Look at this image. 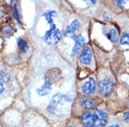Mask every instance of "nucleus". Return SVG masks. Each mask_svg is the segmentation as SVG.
<instances>
[{"mask_svg":"<svg viewBox=\"0 0 129 127\" xmlns=\"http://www.w3.org/2000/svg\"><path fill=\"white\" fill-rule=\"evenodd\" d=\"M108 121L107 113L103 110L95 109L83 114L81 122L84 127H103Z\"/></svg>","mask_w":129,"mask_h":127,"instance_id":"obj_1","label":"nucleus"},{"mask_svg":"<svg viewBox=\"0 0 129 127\" xmlns=\"http://www.w3.org/2000/svg\"><path fill=\"white\" fill-rule=\"evenodd\" d=\"M43 16L50 24V29L47 31L46 34L44 35V40L49 45L56 44L59 42L61 38V32L53 23V17L56 16V12L54 10H48L43 14Z\"/></svg>","mask_w":129,"mask_h":127,"instance_id":"obj_2","label":"nucleus"},{"mask_svg":"<svg viewBox=\"0 0 129 127\" xmlns=\"http://www.w3.org/2000/svg\"><path fill=\"white\" fill-rule=\"evenodd\" d=\"M72 101L70 97H68L67 95H61V94H57L53 97V99L50 101V104L47 107V111L51 113H55L56 111L59 109V107L62 104L66 102H69Z\"/></svg>","mask_w":129,"mask_h":127,"instance_id":"obj_3","label":"nucleus"},{"mask_svg":"<svg viewBox=\"0 0 129 127\" xmlns=\"http://www.w3.org/2000/svg\"><path fill=\"white\" fill-rule=\"evenodd\" d=\"M114 87V82L110 78H105L100 81L99 92L103 96H109L113 92Z\"/></svg>","mask_w":129,"mask_h":127,"instance_id":"obj_4","label":"nucleus"},{"mask_svg":"<svg viewBox=\"0 0 129 127\" xmlns=\"http://www.w3.org/2000/svg\"><path fill=\"white\" fill-rule=\"evenodd\" d=\"M71 37H72L75 41L74 47H73V48H72V56L73 57V56L77 55L78 52L80 51V49L84 47L85 39L84 37L80 34H72V35H71Z\"/></svg>","mask_w":129,"mask_h":127,"instance_id":"obj_5","label":"nucleus"},{"mask_svg":"<svg viewBox=\"0 0 129 127\" xmlns=\"http://www.w3.org/2000/svg\"><path fill=\"white\" fill-rule=\"evenodd\" d=\"M81 90L85 95H91L95 91V81L94 78L90 77L87 82H85L81 87Z\"/></svg>","mask_w":129,"mask_h":127,"instance_id":"obj_6","label":"nucleus"},{"mask_svg":"<svg viewBox=\"0 0 129 127\" xmlns=\"http://www.w3.org/2000/svg\"><path fill=\"white\" fill-rule=\"evenodd\" d=\"M92 51L89 47H84V50L82 51V53L80 54L79 60L81 63L84 64H89L91 63V60H92Z\"/></svg>","mask_w":129,"mask_h":127,"instance_id":"obj_7","label":"nucleus"},{"mask_svg":"<svg viewBox=\"0 0 129 127\" xmlns=\"http://www.w3.org/2000/svg\"><path fill=\"white\" fill-rule=\"evenodd\" d=\"M51 89H52V81L50 80V77L48 78L47 77L42 86L40 89H37V93L41 96H45V95H48L50 91H51Z\"/></svg>","mask_w":129,"mask_h":127,"instance_id":"obj_8","label":"nucleus"},{"mask_svg":"<svg viewBox=\"0 0 129 127\" xmlns=\"http://www.w3.org/2000/svg\"><path fill=\"white\" fill-rule=\"evenodd\" d=\"M104 34L112 43L116 42L118 39V30L115 28H109L107 31H105Z\"/></svg>","mask_w":129,"mask_h":127,"instance_id":"obj_9","label":"nucleus"},{"mask_svg":"<svg viewBox=\"0 0 129 127\" xmlns=\"http://www.w3.org/2000/svg\"><path fill=\"white\" fill-rule=\"evenodd\" d=\"M79 104L81 107L84 108H90L95 105V100L93 99V98L84 97L80 100Z\"/></svg>","mask_w":129,"mask_h":127,"instance_id":"obj_10","label":"nucleus"},{"mask_svg":"<svg viewBox=\"0 0 129 127\" xmlns=\"http://www.w3.org/2000/svg\"><path fill=\"white\" fill-rule=\"evenodd\" d=\"M80 26V23L79 22H78V20H74L73 22L71 23L69 26L66 28V35H72L74 34L75 31H76L77 29H78V28H79Z\"/></svg>","mask_w":129,"mask_h":127,"instance_id":"obj_11","label":"nucleus"},{"mask_svg":"<svg viewBox=\"0 0 129 127\" xmlns=\"http://www.w3.org/2000/svg\"><path fill=\"white\" fill-rule=\"evenodd\" d=\"M17 45H18V47H19L20 51L22 53H26L28 49V44L25 39H18L17 40Z\"/></svg>","mask_w":129,"mask_h":127,"instance_id":"obj_12","label":"nucleus"},{"mask_svg":"<svg viewBox=\"0 0 129 127\" xmlns=\"http://www.w3.org/2000/svg\"><path fill=\"white\" fill-rule=\"evenodd\" d=\"M120 45H127L129 46V34H123L120 39Z\"/></svg>","mask_w":129,"mask_h":127,"instance_id":"obj_13","label":"nucleus"},{"mask_svg":"<svg viewBox=\"0 0 129 127\" xmlns=\"http://www.w3.org/2000/svg\"><path fill=\"white\" fill-rule=\"evenodd\" d=\"M9 80H10V76H8V75H6L5 73L0 74V82H1L2 83L9 82Z\"/></svg>","mask_w":129,"mask_h":127,"instance_id":"obj_14","label":"nucleus"},{"mask_svg":"<svg viewBox=\"0 0 129 127\" xmlns=\"http://www.w3.org/2000/svg\"><path fill=\"white\" fill-rule=\"evenodd\" d=\"M117 5L121 8H128L129 7V1H118Z\"/></svg>","mask_w":129,"mask_h":127,"instance_id":"obj_15","label":"nucleus"},{"mask_svg":"<svg viewBox=\"0 0 129 127\" xmlns=\"http://www.w3.org/2000/svg\"><path fill=\"white\" fill-rule=\"evenodd\" d=\"M13 11H14V16H15V18L16 20L19 22V14H18V11H17V8H16V6L15 5L14 6V9H13Z\"/></svg>","mask_w":129,"mask_h":127,"instance_id":"obj_16","label":"nucleus"},{"mask_svg":"<svg viewBox=\"0 0 129 127\" xmlns=\"http://www.w3.org/2000/svg\"><path fill=\"white\" fill-rule=\"evenodd\" d=\"M123 118L125 120H126V122H128L129 123V111L128 112H125L124 113V115H123Z\"/></svg>","mask_w":129,"mask_h":127,"instance_id":"obj_17","label":"nucleus"},{"mask_svg":"<svg viewBox=\"0 0 129 127\" xmlns=\"http://www.w3.org/2000/svg\"><path fill=\"white\" fill-rule=\"evenodd\" d=\"M5 91V87H4V84L0 82V95Z\"/></svg>","mask_w":129,"mask_h":127,"instance_id":"obj_18","label":"nucleus"},{"mask_svg":"<svg viewBox=\"0 0 129 127\" xmlns=\"http://www.w3.org/2000/svg\"><path fill=\"white\" fill-rule=\"evenodd\" d=\"M109 127H120L119 125H117V124H114V125H110Z\"/></svg>","mask_w":129,"mask_h":127,"instance_id":"obj_19","label":"nucleus"},{"mask_svg":"<svg viewBox=\"0 0 129 127\" xmlns=\"http://www.w3.org/2000/svg\"><path fill=\"white\" fill-rule=\"evenodd\" d=\"M68 127H76V126H74V125H70V126H68Z\"/></svg>","mask_w":129,"mask_h":127,"instance_id":"obj_20","label":"nucleus"}]
</instances>
